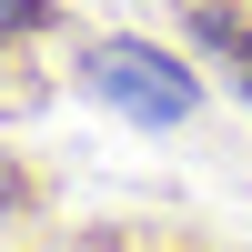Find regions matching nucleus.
I'll list each match as a JSON object with an SVG mask.
<instances>
[{"mask_svg": "<svg viewBox=\"0 0 252 252\" xmlns=\"http://www.w3.org/2000/svg\"><path fill=\"white\" fill-rule=\"evenodd\" d=\"M81 81H91L111 111H131V121H192V111H202L192 71H172V61L141 51V40H101V51L81 61Z\"/></svg>", "mask_w": 252, "mask_h": 252, "instance_id": "obj_1", "label": "nucleus"}]
</instances>
